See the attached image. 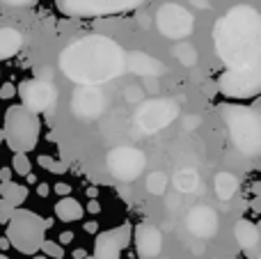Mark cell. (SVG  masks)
<instances>
[{"label": "cell", "instance_id": "6da1fadb", "mask_svg": "<svg viewBox=\"0 0 261 259\" xmlns=\"http://www.w3.org/2000/svg\"><path fill=\"white\" fill-rule=\"evenodd\" d=\"M60 69L73 83L99 85L122 76L126 69V53L110 37L90 35L69 44L60 53Z\"/></svg>", "mask_w": 261, "mask_h": 259}, {"label": "cell", "instance_id": "7a4b0ae2", "mask_svg": "<svg viewBox=\"0 0 261 259\" xmlns=\"http://www.w3.org/2000/svg\"><path fill=\"white\" fill-rule=\"evenodd\" d=\"M213 41L227 69H259L261 16L252 5H236L218 18Z\"/></svg>", "mask_w": 261, "mask_h": 259}, {"label": "cell", "instance_id": "3957f363", "mask_svg": "<svg viewBox=\"0 0 261 259\" xmlns=\"http://www.w3.org/2000/svg\"><path fill=\"white\" fill-rule=\"evenodd\" d=\"M218 110L229 128V138L236 149L245 156H257L261 151V117L257 110L239 103H222Z\"/></svg>", "mask_w": 261, "mask_h": 259}, {"label": "cell", "instance_id": "277c9868", "mask_svg": "<svg viewBox=\"0 0 261 259\" xmlns=\"http://www.w3.org/2000/svg\"><path fill=\"white\" fill-rule=\"evenodd\" d=\"M0 131L14 154H28L39 140V115L25 110L23 106H12L5 113V126Z\"/></svg>", "mask_w": 261, "mask_h": 259}, {"label": "cell", "instance_id": "5b68a950", "mask_svg": "<svg viewBox=\"0 0 261 259\" xmlns=\"http://www.w3.org/2000/svg\"><path fill=\"white\" fill-rule=\"evenodd\" d=\"M46 223L41 216L28 209H14L12 218L7 223V239L18 252L23 255H35L46 241Z\"/></svg>", "mask_w": 261, "mask_h": 259}, {"label": "cell", "instance_id": "8992f818", "mask_svg": "<svg viewBox=\"0 0 261 259\" xmlns=\"http://www.w3.org/2000/svg\"><path fill=\"white\" fill-rule=\"evenodd\" d=\"M144 0H55L58 9L73 18H94L108 14L130 12L140 7Z\"/></svg>", "mask_w": 261, "mask_h": 259}, {"label": "cell", "instance_id": "52a82bcc", "mask_svg": "<svg viewBox=\"0 0 261 259\" xmlns=\"http://www.w3.org/2000/svg\"><path fill=\"white\" fill-rule=\"evenodd\" d=\"M218 87L229 99H252L261 90V67L259 69H227L218 81Z\"/></svg>", "mask_w": 261, "mask_h": 259}, {"label": "cell", "instance_id": "ba28073f", "mask_svg": "<svg viewBox=\"0 0 261 259\" xmlns=\"http://www.w3.org/2000/svg\"><path fill=\"white\" fill-rule=\"evenodd\" d=\"M156 25L163 37L167 39H184V37L193 35L195 18L186 7L176 3H167L158 9L156 14Z\"/></svg>", "mask_w": 261, "mask_h": 259}, {"label": "cell", "instance_id": "9c48e42d", "mask_svg": "<svg viewBox=\"0 0 261 259\" xmlns=\"http://www.w3.org/2000/svg\"><path fill=\"white\" fill-rule=\"evenodd\" d=\"M16 94L21 96L23 108L35 115L44 113L55 103V87L48 81H23Z\"/></svg>", "mask_w": 261, "mask_h": 259}, {"label": "cell", "instance_id": "30bf717a", "mask_svg": "<svg viewBox=\"0 0 261 259\" xmlns=\"http://www.w3.org/2000/svg\"><path fill=\"white\" fill-rule=\"evenodd\" d=\"M108 168L122 182L135 179L144 168V154L133 147H117L108 154Z\"/></svg>", "mask_w": 261, "mask_h": 259}, {"label": "cell", "instance_id": "8fae6325", "mask_svg": "<svg viewBox=\"0 0 261 259\" xmlns=\"http://www.w3.org/2000/svg\"><path fill=\"white\" fill-rule=\"evenodd\" d=\"M130 239H133V232H130L128 223L108 229V232H101L94 239V259H119Z\"/></svg>", "mask_w": 261, "mask_h": 259}, {"label": "cell", "instance_id": "7c38bea8", "mask_svg": "<svg viewBox=\"0 0 261 259\" xmlns=\"http://www.w3.org/2000/svg\"><path fill=\"white\" fill-rule=\"evenodd\" d=\"M176 117V103L174 101H167V99H156V101H149L147 106H142L138 115V124L149 133H156L161 131L163 126L172 122Z\"/></svg>", "mask_w": 261, "mask_h": 259}, {"label": "cell", "instance_id": "4fadbf2b", "mask_svg": "<svg viewBox=\"0 0 261 259\" xmlns=\"http://www.w3.org/2000/svg\"><path fill=\"white\" fill-rule=\"evenodd\" d=\"M161 248H163L161 232L151 223H140L135 227V250H138L140 259H153L161 252Z\"/></svg>", "mask_w": 261, "mask_h": 259}, {"label": "cell", "instance_id": "5bb4252c", "mask_svg": "<svg viewBox=\"0 0 261 259\" xmlns=\"http://www.w3.org/2000/svg\"><path fill=\"white\" fill-rule=\"evenodd\" d=\"M73 113L81 115V117H94L103 110V96L99 94V90H92V87H83L76 90L73 94Z\"/></svg>", "mask_w": 261, "mask_h": 259}, {"label": "cell", "instance_id": "9a60e30c", "mask_svg": "<svg viewBox=\"0 0 261 259\" xmlns=\"http://www.w3.org/2000/svg\"><path fill=\"white\" fill-rule=\"evenodd\" d=\"M236 241L243 248L245 252H250V257L257 259L259 257V241H261V232L259 227L252 223V220H239L234 227Z\"/></svg>", "mask_w": 261, "mask_h": 259}, {"label": "cell", "instance_id": "2e32d148", "mask_svg": "<svg viewBox=\"0 0 261 259\" xmlns=\"http://www.w3.org/2000/svg\"><path fill=\"white\" fill-rule=\"evenodd\" d=\"M186 225H188V229L193 234H197V237H211L213 232H216V214H213L211 209H206V206H197V209H193L188 214V220H186Z\"/></svg>", "mask_w": 261, "mask_h": 259}, {"label": "cell", "instance_id": "e0dca14e", "mask_svg": "<svg viewBox=\"0 0 261 259\" xmlns=\"http://www.w3.org/2000/svg\"><path fill=\"white\" fill-rule=\"evenodd\" d=\"M126 67L138 76H158L163 71V64L156 58L142 53V50H133L126 58Z\"/></svg>", "mask_w": 261, "mask_h": 259}, {"label": "cell", "instance_id": "ac0fdd59", "mask_svg": "<svg viewBox=\"0 0 261 259\" xmlns=\"http://www.w3.org/2000/svg\"><path fill=\"white\" fill-rule=\"evenodd\" d=\"M23 37L14 28H0V60H9L21 50Z\"/></svg>", "mask_w": 261, "mask_h": 259}, {"label": "cell", "instance_id": "d6986e66", "mask_svg": "<svg viewBox=\"0 0 261 259\" xmlns=\"http://www.w3.org/2000/svg\"><path fill=\"white\" fill-rule=\"evenodd\" d=\"M83 204L76 200V197L67 195V197H60V202L55 204V216H58L62 223H73V220H81L83 218Z\"/></svg>", "mask_w": 261, "mask_h": 259}, {"label": "cell", "instance_id": "ffe728a7", "mask_svg": "<svg viewBox=\"0 0 261 259\" xmlns=\"http://www.w3.org/2000/svg\"><path fill=\"white\" fill-rule=\"evenodd\" d=\"M0 197H3L7 204H12L14 209H18V206L28 200V188L16 182H3L0 184Z\"/></svg>", "mask_w": 261, "mask_h": 259}, {"label": "cell", "instance_id": "44dd1931", "mask_svg": "<svg viewBox=\"0 0 261 259\" xmlns=\"http://www.w3.org/2000/svg\"><path fill=\"white\" fill-rule=\"evenodd\" d=\"M239 191V182H236L234 174L229 172H220L216 177V193L220 200H231V195Z\"/></svg>", "mask_w": 261, "mask_h": 259}, {"label": "cell", "instance_id": "7402d4cb", "mask_svg": "<svg viewBox=\"0 0 261 259\" xmlns=\"http://www.w3.org/2000/svg\"><path fill=\"white\" fill-rule=\"evenodd\" d=\"M174 53H176V58H179L181 64H188V67H193V64L197 62V50H195L190 44H179L174 48Z\"/></svg>", "mask_w": 261, "mask_h": 259}, {"label": "cell", "instance_id": "603a6c76", "mask_svg": "<svg viewBox=\"0 0 261 259\" xmlns=\"http://www.w3.org/2000/svg\"><path fill=\"white\" fill-rule=\"evenodd\" d=\"M12 170H14L16 174H21V177H30L32 163H30V159H28V154H14V159H12Z\"/></svg>", "mask_w": 261, "mask_h": 259}, {"label": "cell", "instance_id": "cb8c5ba5", "mask_svg": "<svg viewBox=\"0 0 261 259\" xmlns=\"http://www.w3.org/2000/svg\"><path fill=\"white\" fill-rule=\"evenodd\" d=\"M167 186V177L163 172H153L151 177L147 179V191L149 193H163Z\"/></svg>", "mask_w": 261, "mask_h": 259}, {"label": "cell", "instance_id": "d4e9b609", "mask_svg": "<svg viewBox=\"0 0 261 259\" xmlns=\"http://www.w3.org/2000/svg\"><path fill=\"white\" fill-rule=\"evenodd\" d=\"M39 250L44 252L46 257H53V259H62L64 257V250H62V246H60L58 241H44Z\"/></svg>", "mask_w": 261, "mask_h": 259}, {"label": "cell", "instance_id": "484cf974", "mask_svg": "<svg viewBox=\"0 0 261 259\" xmlns=\"http://www.w3.org/2000/svg\"><path fill=\"white\" fill-rule=\"evenodd\" d=\"M39 165L44 170H48V172H67V165L62 161L50 159V156H39Z\"/></svg>", "mask_w": 261, "mask_h": 259}, {"label": "cell", "instance_id": "4316f807", "mask_svg": "<svg viewBox=\"0 0 261 259\" xmlns=\"http://www.w3.org/2000/svg\"><path fill=\"white\" fill-rule=\"evenodd\" d=\"M12 214H14V206H12V204H7L5 200H0V223L7 225V223H9V218H12Z\"/></svg>", "mask_w": 261, "mask_h": 259}, {"label": "cell", "instance_id": "83f0119b", "mask_svg": "<svg viewBox=\"0 0 261 259\" xmlns=\"http://www.w3.org/2000/svg\"><path fill=\"white\" fill-rule=\"evenodd\" d=\"M0 3L7 5V7H32L37 0H0Z\"/></svg>", "mask_w": 261, "mask_h": 259}, {"label": "cell", "instance_id": "f1b7e54d", "mask_svg": "<svg viewBox=\"0 0 261 259\" xmlns=\"http://www.w3.org/2000/svg\"><path fill=\"white\" fill-rule=\"evenodd\" d=\"M16 92H14V85H9V83H5V85H0V99H9V96H14Z\"/></svg>", "mask_w": 261, "mask_h": 259}, {"label": "cell", "instance_id": "f546056e", "mask_svg": "<svg viewBox=\"0 0 261 259\" xmlns=\"http://www.w3.org/2000/svg\"><path fill=\"white\" fill-rule=\"evenodd\" d=\"M55 193H58V195H62V197H67L69 193H71V188H69L67 184H55Z\"/></svg>", "mask_w": 261, "mask_h": 259}, {"label": "cell", "instance_id": "4dcf8cb0", "mask_svg": "<svg viewBox=\"0 0 261 259\" xmlns=\"http://www.w3.org/2000/svg\"><path fill=\"white\" fill-rule=\"evenodd\" d=\"M71 239H73V234L71 232H64V234H60V246H64V243H71Z\"/></svg>", "mask_w": 261, "mask_h": 259}, {"label": "cell", "instance_id": "1f68e13d", "mask_svg": "<svg viewBox=\"0 0 261 259\" xmlns=\"http://www.w3.org/2000/svg\"><path fill=\"white\" fill-rule=\"evenodd\" d=\"M37 193H39V195H48V186H46V184H39V186H37Z\"/></svg>", "mask_w": 261, "mask_h": 259}, {"label": "cell", "instance_id": "d6a6232c", "mask_svg": "<svg viewBox=\"0 0 261 259\" xmlns=\"http://www.w3.org/2000/svg\"><path fill=\"white\" fill-rule=\"evenodd\" d=\"M85 232H96V223H85Z\"/></svg>", "mask_w": 261, "mask_h": 259}, {"label": "cell", "instance_id": "836d02e7", "mask_svg": "<svg viewBox=\"0 0 261 259\" xmlns=\"http://www.w3.org/2000/svg\"><path fill=\"white\" fill-rule=\"evenodd\" d=\"M195 5H199V7H208V0H193Z\"/></svg>", "mask_w": 261, "mask_h": 259}, {"label": "cell", "instance_id": "e575fe53", "mask_svg": "<svg viewBox=\"0 0 261 259\" xmlns=\"http://www.w3.org/2000/svg\"><path fill=\"white\" fill-rule=\"evenodd\" d=\"M90 209L96 214V211H99V202H92V204H90Z\"/></svg>", "mask_w": 261, "mask_h": 259}, {"label": "cell", "instance_id": "d590c367", "mask_svg": "<svg viewBox=\"0 0 261 259\" xmlns=\"http://www.w3.org/2000/svg\"><path fill=\"white\" fill-rule=\"evenodd\" d=\"M73 257H76V259H85V252H83V250H76V255H73Z\"/></svg>", "mask_w": 261, "mask_h": 259}, {"label": "cell", "instance_id": "8d00e7d4", "mask_svg": "<svg viewBox=\"0 0 261 259\" xmlns=\"http://www.w3.org/2000/svg\"><path fill=\"white\" fill-rule=\"evenodd\" d=\"M0 145H3V131H0Z\"/></svg>", "mask_w": 261, "mask_h": 259}, {"label": "cell", "instance_id": "74e56055", "mask_svg": "<svg viewBox=\"0 0 261 259\" xmlns=\"http://www.w3.org/2000/svg\"><path fill=\"white\" fill-rule=\"evenodd\" d=\"M0 259H9V257H5V255H0Z\"/></svg>", "mask_w": 261, "mask_h": 259}, {"label": "cell", "instance_id": "f35d334b", "mask_svg": "<svg viewBox=\"0 0 261 259\" xmlns=\"http://www.w3.org/2000/svg\"><path fill=\"white\" fill-rule=\"evenodd\" d=\"M90 259H94V257H90Z\"/></svg>", "mask_w": 261, "mask_h": 259}]
</instances>
